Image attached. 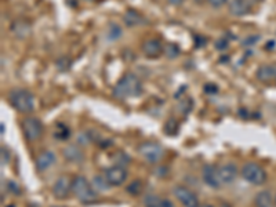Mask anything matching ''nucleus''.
Wrapping results in <instances>:
<instances>
[{
    "label": "nucleus",
    "mask_w": 276,
    "mask_h": 207,
    "mask_svg": "<svg viewBox=\"0 0 276 207\" xmlns=\"http://www.w3.org/2000/svg\"><path fill=\"white\" fill-rule=\"evenodd\" d=\"M199 207H214V206H212V205H203V206H199Z\"/></svg>",
    "instance_id": "35"
},
{
    "label": "nucleus",
    "mask_w": 276,
    "mask_h": 207,
    "mask_svg": "<svg viewBox=\"0 0 276 207\" xmlns=\"http://www.w3.org/2000/svg\"><path fill=\"white\" fill-rule=\"evenodd\" d=\"M178 54H180V49H178V46H175V45L167 46L166 55L168 57V58H175Z\"/></svg>",
    "instance_id": "24"
},
{
    "label": "nucleus",
    "mask_w": 276,
    "mask_h": 207,
    "mask_svg": "<svg viewBox=\"0 0 276 207\" xmlns=\"http://www.w3.org/2000/svg\"><path fill=\"white\" fill-rule=\"evenodd\" d=\"M64 157L71 163H80L84 160L83 151L77 145H69L64 149Z\"/></svg>",
    "instance_id": "17"
},
{
    "label": "nucleus",
    "mask_w": 276,
    "mask_h": 207,
    "mask_svg": "<svg viewBox=\"0 0 276 207\" xmlns=\"http://www.w3.org/2000/svg\"><path fill=\"white\" fill-rule=\"evenodd\" d=\"M104 177L107 178V181H108V184H110V187H119V185H122L123 182L126 181V178H127V171H126V168L123 167V166L116 164V166L107 168Z\"/></svg>",
    "instance_id": "9"
},
{
    "label": "nucleus",
    "mask_w": 276,
    "mask_h": 207,
    "mask_svg": "<svg viewBox=\"0 0 276 207\" xmlns=\"http://www.w3.org/2000/svg\"><path fill=\"white\" fill-rule=\"evenodd\" d=\"M203 90H205L206 94L214 96V94H217V93H219V87H217V86H216L214 83H206L205 87H203Z\"/></svg>",
    "instance_id": "26"
},
{
    "label": "nucleus",
    "mask_w": 276,
    "mask_h": 207,
    "mask_svg": "<svg viewBox=\"0 0 276 207\" xmlns=\"http://www.w3.org/2000/svg\"><path fill=\"white\" fill-rule=\"evenodd\" d=\"M71 136V131L69 129L65 126V124H57V127H55V131H54V137L57 138V140H68Z\"/></svg>",
    "instance_id": "21"
},
{
    "label": "nucleus",
    "mask_w": 276,
    "mask_h": 207,
    "mask_svg": "<svg viewBox=\"0 0 276 207\" xmlns=\"http://www.w3.org/2000/svg\"><path fill=\"white\" fill-rule=\"evenodd\" d=\"M94 185L97 187V189H107L108 187H110V184H108V181H107V178L105 177H101V175H97V177H94Z\"/></svg>",
    "instance_id": "23"
},
{
    "label": "nucleus",
    "mask_w": 276,
    "mask_h": 207,
    "mask_svg": "<svg viewBox=\"0 0 276 207\" xmlns=\"http://www.w3.org/2000/svg\"><path fill=\"white\" fill-rule=\"evenodd\" d=\"M141 50L148 58H158L163 52V47L158 39H147L142 43Z\"/></svg>",
    "instance_id": "12"
},
{
    "label": "nucleus",
    "mask_w": 276,
    "mask_h": 207,
    "mask_svg": "<svg viewBox=\"0 0 276 207\" xmlns=\"http://www.w3.org/2000/svg\"><path fill=\"white\" fill-rule=\"evenodd\" d=\"M209 1V4L212 7H216V8H220V7H222L226 3V0H207Z\"/></svg>",
    "instance_id": "29"
},
{
    "label": "nucleus",
    "mask_w": 276,
    "mask_h": 207,
    "mask_svg": "<svg viewBox=\"0 0 276 207\" xmlns=\"http://www.w3.org/2000/svg\"><path fill=\"white\" fill-rule=\"evenodd\" d=\"M123 22L127 26H130V28H134V26H140L142 25V24H145L147 21H145V18H144L138 11L130 8V10H127V11L124 13V15H123Z\"/></svg>",
    "instance_id": "16"
},
{
    "label": "nucleus",
    "mask_w": 276,
    "mask_h": 207,
    "mask_svg": "<svg viewBox=\"0 0 276 207\" xmlns=\"http://www.w3.org/2000/svg\"><path fill=\"white\" fill-rule=\"evenodd\" d=\"M53 207H66V206H53Z\"/></svg>",
    "instance_id": "36"
},
{
    "label": "nucleus",
    "mask_w": 276,
    "mask_h": 207,
    "mask_svg": "<svg viewBox=\"0 0 276 207\" xmlns=\"http://www.w3.org/2000/svg\"><path fill=\"white\" fill-rule=\"evenodd\" d=\"M1 134H4V124L1 123Z\"/></svg>",
    "instance_id": "33"
},
{
    "label": "nucleus",
    "mask_w": 276,
    "mask_h": 207,
    "mask_svg": "<svg viewBox=\"0 0 276 207\" xmlns=\"http://www.w3.org/2000/svg\"><path fill=\"white\" fill-rule=\"evenodd\" d=\"M142 189H144V184H142L141 180H134V181H131L129 185H127V188H126V191H127L131 196H138V195L142 192Z\"/></svg>",
    "instance_id": "19"
},
{
    "label": "nucleus",
    "mask_w": 276,
    "mask_h": 207,
    "mask_svg": "<svg viewBox=\"0 0 276 207\" xmlns=\"http://www.w3.org/2000/svg\"><path fill=\"white\" fill-rule=\"evenodd\" d=\"M142 83L134 73H126L113 89V96L119 100L134 98L141 96Z\"/></svg>",
    "instance_id": "1"
},
{
    "label": "nucleus",
    "mask_w": 276,
    "mask_h": 207,
    "mask_svg": "<svg viewBox=\"0 0 276 207\" xmlns=\"http://www.w3.org/2000/svg\"><path fill=\"white\" fill-rule=\"evenodd\" d=\"M228 10L235 17H243L250 11V4L244 0H226Z\"/></svg>",
    "instance_id": "14"
},
{
    "label": "nucleus",
    "mask_w": 276,
    "mask_h": 207,
    "mask_svg": "<svg viewBox=\"0 0 276 207\" xmlns=\"http://www.w3.org/2000/svg\"><path fill=\"white\" fill-rule=\"evenodd\" d=\"M57 157H55V154L52 152V151H43L40 155L38 156L36 159V168L39 171H46L49 167H52L53 164L55 163Z\"/></svg>",
    "instance_id": "15"
},
{
    "label": "nucleus",
    "mask_w": 276,
    "mask_h": 207,
    "mask_svg": "<svg viewBox=\"0 0 276 207\" xmlns=\"http://www.w3.org/2000/svg\"><path fill=\"white\" fill-rule=\"evenodd\" d=\"M265 47H267V50H274L272 47H275V42H268Z\"/></svg>",
    "instance_id": "31"
},
{
    "label": "nucleus",
    "mask_w": 276,
    "mask_h": 207,
    "mask_svg": "<svg viewBox=\"0 0 276 207\" xmlns=\"http://www.w3.org/2000/svg\"><path fill=\"white\" fill-rule=\"evenodd\" d=\"M246 3H249V4H254V3H257L260 0H244Z\"/></svg>",
    "instance_id": "32"
},
{
    "label": "nucleus",
    "mask_w": 276,
    "mask_h": 207,
    "mask_svg": "<svg viewBox=\"0 0 276 207\" xmlns=\"http://www.w3.org/2000/svg\"><path fill=\"white\" fill-rule=\"evenodd\" d=\"M202 177L206 185H209L213 189H217L222 185V182L220 180L219 168H216L212 164H206L203 170H202Z\"/></svg>",
    "instance_id": "10"
},
{
    "label": "nucleus",
    "mask_w": 276,
    "mask_h": 207,
    "mask_svg": "<svg viewBox=\"0 0 276 207\" xmlns=\"http://www.w3.org/2000/svg\"><path fill=\"white\" fill-rule=\"evenodd\" d=\"M72 194L76 196L79 201L86 205H90L98 199V192L96 188L91 187V184L83 175H76L72 181Z\"/></svg>",
    "instance_id": "2"
},
{
    "label": "nucleus",
    "mask_w": 276,
    "mask_h": 207,
    "mask_svg": "<svg viewBox=\"0 0 276 207\" xmlns=\"http://www.w3.org/2000/svg\"><path fill=\"white\" fill-rule=\"evenodd\" d=\"M174 196L184 207H199V199L189 188L184 185H175L173 189Z\"/></svg>",
    "instance_id": "7"
},
{
    "label": "nucleus",
    "mask_w": 276,
    "mask_h": 207,
    "mask_svg": "<svg viewBox=\"0 0 276 207\" xmlns=\"http://www.w3.org/2000/svg\"><path fill=\"white\" fill-rule=\"evenodd\" d=\"M120 36H122V29L117 25H115V24H112L108 28V38H110V40H117Z\"/></svg>",
    "instance_id": "22"
},
{
    "label": "nucleus",
    "mask_w": 276,
    "mask_h": 207,
    "mask_svg": "<svg viewBox=\"0 0 276 207\" xmlns=\"http://www.w3.org/2000/svg\"><path fill=\"white\" fill-rule=\"evenodd\" d=\"M240 174L243 177L244 181L253 184V185H263L264 182L267 181L265 170L257 163H246L240 170Z\"/></svg>",
    "instance_id": "5"
},
{
    "label": "nucleus",
    "mask_w": 276,
    "mask_h": 207,
    "mask_svg": "<svg viewBox=\"0 0 276 207\" xmlns=\"http://www.w3.org/2000/svg\"><path fill=\"white\" fill-rule=\"evenodd\" d=\"M72 180L69 175H61L58 177L57 181L53 185V195L58 201H64L66 199L72 192Z\"/></svg>",
    "instance_id": "8"
},
{
    "label": "nucleus",
    "mask_w": 276,
    "mask_h": 207,
    "mask_svg": "<svg viewBox=\"0 0 276 207\" xmlns=\"http://www.w3.org/2000/svg\"><path fill=\"white\" fill-rule=\"evenodd\" d=\"M162 201L159 196L152 194H148L144 196V206L145 207H162Z\"/></svg>",
    "instance_id": "20"
},
{
    "label": "nucleus",
    "mask_w": 276,
    "mask_h": 207,
    "mask_svg": "<svg viewBox=\"0 0 276 207\" xmlns=\"http://www.w3.org/2000/svg\"><path fill=\"white\" fill-rule=\"evenodd\" d=\"M228 46H229V42L225 39V38H220V39L216 40V43H214V47H216L219 52H224V50H226Z\"/></svg>",
    "instance_id": "25"
},
{
    "label": "nucleus",
    "mask_w": 276,
    "mask_h": 207,
    "mask_svg": "<svg viewBox=\"0 0 276 207\" xmlns=\"http://www.w3.org/2000/svg\"><path fill=\"white\" fill-rule=\"evenodd\" d=\"M258 40H260V36H258V35H253V36H247V38L242 42V45H243L244 47H247V46L250 47V46L256 45Z\"/></svg>",
    "instance_id": "27"
},
{
    "label": "nucleus",
    "mask_w": 276,
    "mask_h": 207,
    "mask_svg": "<svg viewBox=\"0 0 276 207\" xmlns=\"http://www.w3.org/2000/svg\"><path fill=\"white\" fill-rule=\"evenodd\" d=\"M22 133H24V137L26 138V141H29V143L38 141L43 136L42 122L39 119H36V117H25L22 120Z\"/></svg>",
    "instance_id": "6"
},
{
    "label": "nucleus",
    "mask_w": 276,
    "mask_h": 207,
    "mask_svg": "<svg viewBox=\"0 0 276 207\" xmlns=\"http://www.w3.org/2000/svg\"><path fill=\"white\" fill-rule=\"evenodd\" d=\"M275 202H276V199H275Z\"/></svg>",
    "instance_id": "37"
},
{
    "label": "nucleus",
    "mask_w": 276,
    "mask_h": 207,
    "mask_svg": "<svg viewBox=\"0 0 276 207\" xmlns=\"http://www.w3.org/2000/svg\"><path fill=\"white\" fill-rule=\"evenodd\" d=\"M138 154L142 159L147 163L151 164H156L163 159L165 156V148L162 147L161 144L155 143V141H145L138 145Z\"/></svg>",
    "instance_id": "4"
},
{
    "label": "nucleus",
    "mask_w": 276,
    "mask_h": 207,
    "mask_svg": "<svg viewBox=\"0 0 276 207\" xmlns=\"http://www.w3.org/2000/svg\"><path fill=\"white\" fill-rule=\"evenodd\" d=\"M162 207H174L173 203L170 201H167V199H163L162 201Z\"/></svg>",
    "instance_id": "30"
},
{
    "label": "nucleus",
    "mask_w": 276,
    "mask_h": 207,
    "mask_svg": "<svg viewBox=\"0 0 276 207\" xmlns=\"http://www.w3.org/2000/svg\"><path fill=\"white\" fill-rule=\"evenodd\" d=\"M1 163L3 164H7V163L10 162V154H8V151L6 149V147H1Z\"/></svg>",
    "instance_id": "28"
},
{
    "label": "nucleus",
    "mask_w": 276,
    "mask_h": 207,
    "mask_svg": "<svg viewBox=\"0 0 276 207\" xmlns=\"http://www.w3.org/2000/svg\"><path fill=\"white\" fill-rule=\"evenodd\" d=\"M256 78L264 84L276 82V65H260L257 68V72H256Z\"/></svg>",
    "instance_id": "11"
},
{
    "label": "nucleus",
    "mask_w": 276,
    "mask_h": 207,
    "mask_svg": "<svg viewBox=\"0 0 276 207\" xmlns=\"http://www.w3.org/2000/svg\"><path fill=\"white\" fill-rule=\"evenodd\" d=\"M219 175L222 184L229 185L238 178V167L233 163H226L219 168Z\"/></svg>",
    "instance_id": "13"
},
{
    "label": "nucleus",
    "mask_w": 276,
    "mask_h": 207,
    "mask_svg": "<svg viewBox=\"0 0 276 207\" xmlns=\"http://www.w3.org/2000/svg\"><path fill=\"white\" fill-rule=\"evenodd\" d=\"M8 101L14 109L21 113H31L35 109V98L28 90H13L8 94Z\"/></svg>",
    "instance_id": "3"
},
{
    "label": "nucleus",
    "mask_w": 276,
    "mask_h": 207,
    "mask_svg": "<svg viewBox=\"0 0 276 207\" xmlns=\"http://www.w3.org/2000/svg\"><path fill=\"white\" fill-rule=\"evenodd\" d=\"M254 205L256 207H275L276 202L274 201L272 195L268 191H263V192H258L254 198Z\"/></svg>",
    "instance_id": "18"
},
{
    "label": "nucleus",
    "mask_w": 276,
    "mask_h": 207,
    "mask_svg": "<svg viewBox=\"0 0 276 207\" xmlns=\"http://www.w3.org/2000/svg\"><path fill=\"white\" fill-rule=\"evenodd\" d=\"M221 207H231V206H229L228 203H222V205H221Z\"/></svg>",
    "instance_id": "34"
}]
</instances>
